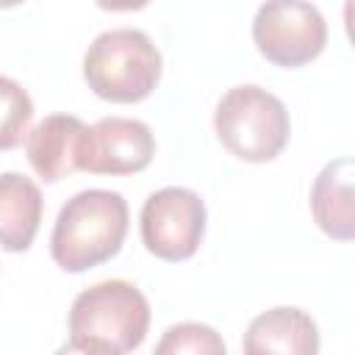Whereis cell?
Listing matches in <instances>:
<instances>
[{
  "label": "cell",
  "instance_id": "cell-5",
  "mask_svg": "<svg viewBox=\"0 0 355 355\" xmlns=\"http://www.w3.org/2000/svg\"><path fill=\"white\" fill-rule=\"evenodd\" d=\"M252 42L266 61L297 69L324 50L327 22L308 0H266L252 19Z\"/></svg>",
  "mask_w": 355,
  "mask_h": 355
},
{
  "label": "cell",
  "instance_id": "cell-11",
  "mask_svg": "<svg viewBox=\"0 0 355 355\" xmlns=\"http://www.w3.org/2000/svg\"><path fill=\"white\" fill-rule=\"evenodd\" d=\"M42 222V191L39 186L17 172L0 175V227L3 247L8 252H25Z\"/></svg>",
  "mask_w": 355,
  "mask_h": 355
},
{
  "label": "cell",
  "instance_id": "cell-3",
  "mask_svg": "<svg viewBox=\"0 0 355 355\" xmlns=\"http://www.w3.org/2000/svg\"><path fill=\"white\" fill-rule=\"evenodd\" d=\"M89 89L108 103H139L161 80V53L144 31L114 28L100 33L83 55Z\"/></svg>",
  "mask_w": 355,
  "mask_h": 355
},
{
  "label": "cell",
  "instance_id": "cell-14",
  "mask_svg": "<svg viewBox=\"0 0 355 355\" xmlns=\"http://www.w3.org/2000/svg\"><path fill=\"white\" fill-rule=\"evenodd\" d=\"M100 8H105V11H139V8H144L150 0H94Z\"/></svg>",
  "mask_w": 355,
  "mask_h": 355
},
{
  "label": "cell",
  "instance_id": "cell-2",
  "mask_svg": "<svg viewBox=\"0 0 355 355\" xmlns=\"http://www.w3.org/2000/svg\"><path fill=\"white\" fill-rule=\"evenodd\" d=\"M128 202L111 189H86L67 200L50 233V255L64 272H86L111 261L128 236Z\"/></svg>",
  "mask_w": 355,
  "mask_h": 355
},
{
  "label": "cell",
  "instance_id": "cell-9",
  "mask_svg": "<svg viewBox=\"0 0 355 355\" xmlns=\"http://www.w3.org/2000/svg\"><path fill=\"white\" fill-rule=\"evenodd\" d=\"M83 133H86V125L72 114L44 116L28 133V141H25V153L33 172L47 183H58L61 178L80 169L78 158H80Z\"/></svg>",
  "mask_w": 355,
  "mask_h": 355
},
{
  "label": "cell",
  "instance_id": "cell-13",
  "mask_svg": "<svg viewBox=\"0 0 355 355\" xmlns=\"http://www.w3.org/2000/svg\"><path fill=\"white\" fill-rule=\"evenodd\" d=\"M0 89H3V130H0V147L3 150H11L22 141V136L28 133V125L33 119V103L28 97V92L11 80V78H3L0 80Z\"/></svg>",
  "mask_w": 355,
  "mask_h": 355
},
{
  "label": "cell",
  "instance_id": "cell-4",
  "mask_svg": "<svg viewBox=\"0 0 355 355\" xmlns=\"http://www.w3.org/2000/svg\"><path fill=\"white\" fill-rule=\"evenodd\" d=\"M214 128L219 141L247 164L277 158L291 133L283 100L255 83H241L222 94L216 103Z\"/></svg>",
  "mask_w": 355,
  "mask_h": 355
},
{
  "label": "cell",
  "instance_id": "cell-6",
  "mask_svg": "<svg viewBox=\"0 0 355 355\" xmlns=\"http://www.w3.org/2000/svg\"><path fill=\"white\" fill-rule=\"evenodd\" d=\"M205 202L197 191L166 186L153 191L139 214L141 241L161 261H189L205 236Z\"/></svg>",
  "mask_w": 355,
  "mask_h": 355
},
{
  "label": "cell",
  "instance_id": "cell-8",
  "mask_svg": "<svg viewBox=\"0 0 355 355\" xmlns=\"http://www.w3.org/2000/svg\"><path fill=\"white\" fill-rule=\"evenodd\" d=\"M311 214L333 241H355V155L327 161L311 186Z\"/></svg>",
  "mask_w": 355,
  "mask_h": 355
},
{
  "label": "cell",
  "instance_id": "cell-7",
  "mask_svg": "<svg viewBox=\"0 0 355 355\" xmlns=\"http://www.w3.org/2000/svg\"><path fill=\"white\" fill-rule=\"evenodd\" d=\"M155 136L147 122L130 116H103L86 128L78 166L92 175H133L150 166Z\"/></svg>",
  "mask_w": 355,
  "mask_h": 355
},
{
  "label": "cell",
  "instance_id": "cell-15",
  "mask_svg": "<svg viewBox=\"0 0 355 355\" xmlns=\"http://www.w3.org/2000/svg\"><path fill=\"white\" fill-rule=\"evenodd\" d=\"M344 28H347V36L355 47V0H344Z\"/></svg>",
  "mask_w": 355,
  "mask_h": 355
},
{
  "label": "cell",
  "instance_id": "cell-16",
  "mask_svg": "<svg viewBox=\"0 0 355 355\" xmlns=\"http://www.w3.org/2000/svg\"><path fill=\"white\" fill-rule=\"evenodd\" d=\"M17 3H22V0H0L3 8H11V6H17Z\"/></svg>",
  "mask_w": 355,
  "mask_h": 355
},
{
  "label": "cell",
  "instance_id": "cell-12",
  "mask_svg": "<svg viewBox=\"0 0 355 355\" xmlns=\"http://www.w3.org/2000/svg\"><path fill=\"white\" fill-rule=\"evenodd\" d=\"M158 355H169V352H194V355H225V341L219 338V333L208 324L200 322H180L172 324L164 338L155 347Z\"/></svg>",
  "mask_w": 355,
  "mask_h": 355
},
{
  "label": "cell",
  "instance_id": "cell-1",
  "mask_svg": "<svg viewBox=\"0 0 355 355\" xmlns=\"http://www.w3.org/2000/svg\"><path fill=\"white\" fill-rule=\"evenodd\" d=\"M150 330V302L128 280L83 288L69 308L67 352L122 355L141 347Z\"/></svg>",
  "mask_w": 355,
  "mask_h": 355
},
{
  "label": "cell",
  "instance_id": "cell-10",
  "mask_svg": "<svg viewBox=\"0 0 355 355\" xmlns=\"http://www.w3.org/2000/svg\"><path fill=\"white\" fill-rule=\"evenodd\" d=\"M244 352H288L313 355L319 352V327L302 308L277 305L255 316L241 341Z\"/></svg>",
  "mask_w": 355,
  "mask_h": 355
}]
</instances>
